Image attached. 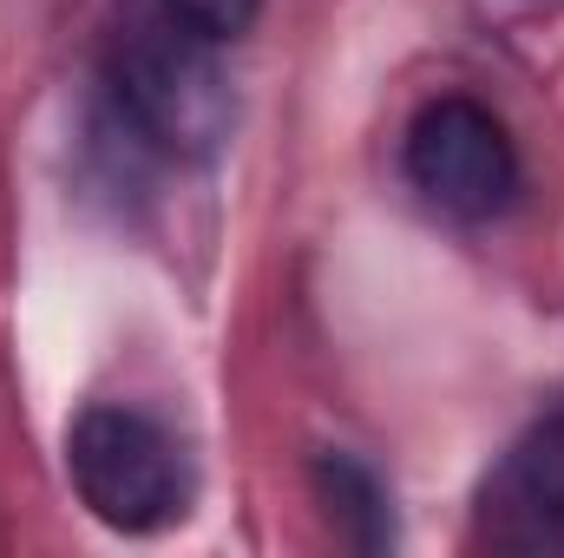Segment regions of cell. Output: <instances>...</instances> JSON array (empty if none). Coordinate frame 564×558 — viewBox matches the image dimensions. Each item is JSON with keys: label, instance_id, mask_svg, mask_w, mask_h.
<instances>
[{"label": "cell", "instance_id": "cell-3", "mask_svg": "<svg viewBox=\"0 0 564 558\" xmlns=\"http://www.w3.org/2000/svg\"><path fill=\"white\" fill-rule=\"evenodd\" d=\"M401 164H408V184L421 191L426 211H440L453 224H486L519 197V151L506 139V126L466 93L426 99L414 112Z\"/></svg>", "mask_w": 564, "mask_h": 558}, {"label": "cell", "instance_id": "cell-2", "mask_svg": "<svg viewBox=\"0 0 564 558\" xmlns=\"http://www.w3.org/2000/svg\"><path fill=\"white\" fill-rule=\"evenodd\" d=\"M66 473L86 513L112 533H164L191 506L184 447L139 408H86L66 433Z\"/></svg>", "mask_w": 564, "mask_h": 558}, {"label": "cell", "instance_id": "cell-1", "mask_svg": "<svg viewBox=\"0 0 564 558\" xmlns=\"http://www.w3.org/2000/svg\"><path fill=\"white\" fill-rule=\"evenodd\" d=\"M106 93L119 119L171 158H204L230 132V86L217 73V40L191 33L164 7L126 13L106 53Z\"/></svg>", "mask_w": 564, "mask_h": 558}, {"label": "cell", "instance_id": "cell-5", "mask_svg": "<svg viewBox=\"0 0 564 558\" xmlns=\"http://www.w3.org/2000/svg\"><path fill=\"white\" fill-rule=\"evenodd\" d=\"M322 493L335 500L328 513L348 526V539H355L361 552H381V546H394V513H388V493H381V480H375L361 460H348V453H328V460H322Z\"/></svg>", "mask_w": 564, "mask_h": 558}, {"label": "cell", "instance_id": "cell-4", "mask_svg": "<svg viewBox=\"0 0 564 558\" xmlns=\"http://www.w3.org/2000/svg\"><path fill=\"white\" fill-rule=\"evenodd\" d=\"M473 546L512 558L564 552V401L545 408L492 460L473 500Z\"/></svg>", "mask_w": 564, "mask_h": 558}, {"label": "cell", "instance_id": "cell-6", "mask_svg": "<svg viewBox=\"0 0 564 558\" xmlns=\"http://www.w3.org/2000/svg\"><path fill=\"white\" fill-rule=\"evenodd\" d=\"M171 20H184L191 33H204V40H217V46H230V40H243L250 33V20L263 13V0H158Z\"/></svg>", "mask_w": 564, "mask_h": 558}]
</instances>
